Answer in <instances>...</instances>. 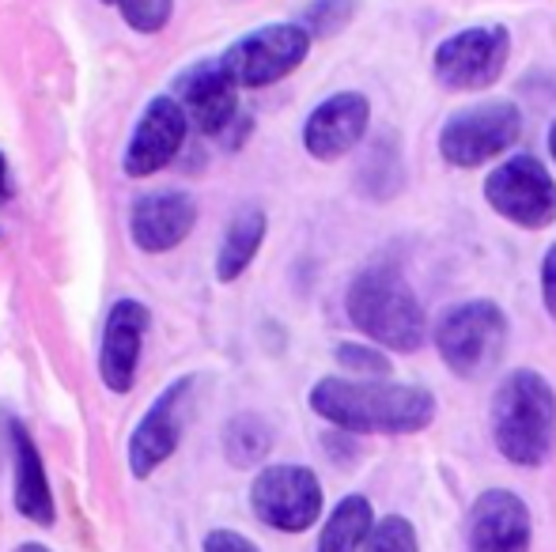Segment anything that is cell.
Masks as SVG:
<instances>
[{"label":"cell","instance_id":"obj_1","mask_svg":"<svg viewBox=\"0 0 556 552\" xmlns=\"http://www.w3.org/2000/svg\"><path fill=\"white\" fill-rule=\"evenodd\" d=\"M311 409L352 435H417L435 420V398L425 386L371 378H318Z\"/></svg>","mask_w":556,"mask_h":552},{"label":"cell","instance_id":"obj_2","mask_svg":"<svg viewBox=\"0 0 556 552\" xmlns=\"http://www.w3.org/2000/svg\"><path fill=\"white\" fill-rule=\"evenodd\" d=\"M492 439L511 465H542L556 447V390L549 378L519 368L496 386Z\"/></svg>","mask_w":556,"mask_h":552},{"label":"cell","instance_id":"obj_3","mask_svg":"<svg viewBox=\"0 0 556 552\" xmlns=\"http://www.w3.org/2000/svg\"><path fill=\"white\" fill-rule=\"evenodd\" d=\"M352 325L394 352H417L428 341V314L409 280L387 266L364 269L344 299Z\"/></svg>","mask_w":556,"mask_h":552},{"label":"cell","instance_id":"obj_4","mask_svg":"<svg viewBox=\"0 0 556 552\" xmlns=\"http://www.w3.org/2000/svg\"><path fill=\"white\" fill-rule=\"evenodd\" d=\"M435 348L458 378H484L507 348V314L489 299L454 303L435 322Z\"/></svg>","mask_w":556,"mask_h":552},{"label":"cell","instance_id":"obj_5","mask_svg":"<svg viewBox=\"0 0 556 552\" xmlns=\"http://www.w3.org/2000/svg\"><path fill=\"white\" fill-rule=\"evenodd\" d=\"M311 42L315 38L300 23H269V27L250 30L235 46H227L220 65L239 88H265V84H277L288 73H295L311 53Z\"/></svg>","mask_w":556,"mask_h":552},{"label":"cell","instance_id":"obj_6","mask_svg":"<svg viewBox=\"0 0 556 552\" xmlns=\"http://www.w3.org/2000/svg\"><path fill=\"white\" fill-rule=\"evenodd\" d=\"M522 133V114L507 99L477 103L446 118L440 133V152L451 167H481V163L504 155Z\"/></svg>","mask_w":556,"mask_h":552},{"label":"cell","instance_id":"obj_7","mask_svg":"<svg viewBox=\"0 0 556 552\" xmlns=\"http://www.w3.org/2000/svg\"><path fill=\"white\" fill-rule=\"evenodd\" d=\"M250 508L280 534H303L323 515V485L307 465H269L250 485Z\"/></svg>","mask_w":556,"mask_h":552},{"label":"cell","instance_id":"obj_8","mask_svg":"<svg viewBox=\"0 0 556 552\" xmlns=\"http://www.w3.org/2000/svg\"><path fill=\"white\" fill-rule=\"evenodd\" d=\"M484 201L492 213L504 220L519 223V228H549L556 216V182L545 170L542 159L534 155H515V159L500 163L484 182Z\"/></svg>","mask_w":556,"mask_h":552},{"label":"cell","instance_id":"obj_9","mask_svg":"<svg viewBox=\"0 0 556 552\" xmlns=\"http://www.w3.org/2000/svg\"><path fill=\"white\" fill-rule=\"evenodd\" d=\"M511 57V35L500 23L492 27H469L451 35L435 50V80L451 91H484L504 76Z\"/></svg>","mask_w":556,"mask_h":552},{"label":"cell","instance_id":"obj_10","mask_svg":"<svg viewBox=\"0 0 556 552\" xmlns=\"http://www.w3.org/2000/svg\"><path fill=\"white\" fill-rule=\"evenodd\" d=\"M193 378H178L155 398V406L140 416V424L129 435V470L132 477H152L163 462L178 450L186 432V416H190L193 398Z\"/></svg>","mask_w":556,"mask_h":552},{"label":"cell","instance_id":"obj_11","mask_svg":"<svg viewBox=\"0 0 556 552\" xmlns=\"http://www.w3.org/2000/svg\"><path fill=\"white\" fill-rule=\"evenodd\" d=\"M186 129H190V118L178 106L175 95H160L144 106L137 129L129 137V147H125V175L129 178H148L155 170H163L186 144Z\"/></svg>","mask_w":556,"mask_h":552},{"label":"cell","instance_id":"obj_12","mask_svg":"<svg viewBox=\"0 0 556 552\" xmlns=\"http://www.w3.org/2000/svg\"><path fill=\"white\" fill-rule=\"evenodd\" d=\"M175 99L190 118V126H198L205 137L227 133V126L239 114V84L220 65V57L186 68L175 80Z\"/></svg>","mask_w":556,"mask_h":552},{"label":"cell","instance_id":"obj_13","mask_svg":"<svg viewBox=\"0 0 556 552\" xmlns=\"http://www.w3.org/2000/svg\"><path fill=\"white\" fill-rule=\"evenodd\" d=\"M469 552H530V508L507 488H489L469 508Z\"/></svg>","mask_w":556,"mask_h":552},{"label":"cell","instance_id":"obj_14","mask_svg":"<svg viewBox=\"0 0 556 552\" xmlns=\"http://www.w3.org/2000/svg\"><path fill=\"white\" fill-rule=\"evenodd\" d=\"M367 121H371V103L359 91H341L330 95L326 103H318L311 111L307 126H303V147L315 159L333 163L341 155H349L352 147L364 140Z\"/></svg>","mask_w":556,"mask_h":552},{"label":"cell","instance_id":"obj_15","mask_svg":"<svg viewBox=\"0 0 556 552\" xmlns=\"http://www.w3.org/2000/svg\"><path fill=\"white\" fill-rule=\"evenodd\" d=\"M198 223V205L186 190H155L132 201L129 235L144 254L175 251Z\"/></svg>","mask_w":556,"mask_h":552},{"label":"cell","instance_id":"obj_16","mask_svg":"<svg viewBox=\"0 0 556 552\" xmlns=\"http://www.w3.org/2000/svg\"><path fill=\"white\" fill-rule=\"evenodd\" d=\"M144 333H148V307L144 303L117 299L111 307V314H106L103 345H99V375H103L106 390H114V394L132 390Z\"/></svg>","mask_w":556,"mask_h":552},{"label":"cell","instance_id":"obj_17","mask_svg":"<svg viewBox=\"0 0 556 552\" xmlns=\"http://www.w3.org/2000/svg\"><path fill=\"white\" fill-rule=\"evenodd\" d=\"M12 454H15V511L23 518H30L35 526H53L58 508H53L46 465L23 424H12Z\"/></svg>","mask_w":556,"mask_h":552},{"label":"cell","instance_id":"obj_18","mask_svg":"<svg viewBox=\"0 0 556 552\" xmlns=\"http://www.w3.org/2000/svg\"><path fill=\"white\" fill-rule=\"evenodd\" d=\"M265 228H269V220H265V213L254 205L239 208V213L231 216V223H227V231H224L220 254H216V277H220L224 284L239 280L250 269V261L257 258V251H262V243H265Z\"/></svg>","mask_w":556,"mask_h":552},{"label":"cell","instance_id":"obj_19","mask_svg":"<svg viewBox=\"0 0 556 552\" xmlns=\"http://www.w3.org/2000/svg\"><path fill=\"white\" fill-rule=\"evenodd\" d=\"M375 534V511L364 496H344L318 534V552H359Z\"/></svg>","mask_w":556,"mask_h":552},{"label":"cell","instance_id":"obj_20","mask_svg":"<svg viewBox=\"0 0 556 552\" xmlns=\"http://www.w3.org/2000/svg\"><path fill=\"white\" fill-rule=\"evenodd\" d=\"M273 450V427L265 424L257 413H239L227 420L224 427V454L231 465L247 470V465L265 462V454Z\"/></svg>","mask_w":556,"mask_h":552},{"label":"cell","instance_id":"obj_21","mask_svg":"<svg viewBox=\"0 0 556 552\" xmlns=\"http://www.w3.org/2000/svg\"><path fill=\"white\" fill-rule=\"evenodd\" d=\"M103 4H111L137 35H155V30H163L170 12H175V0H103Z\"/></svg>","mask_w":556,"mask_h":552},{"label":"cell","instance_id":"obj_22","mask_svg":"<svg viewBox=\"0 0 556 552\" xmlns=\"http://www.w3.org/2000/svg\"><path fill=\"white\" fill-rule=\"evenodd\" d=\"M352 12H356V0H315L307 4V12L300 15V27L311 38H330L341 27H349Z\"/></svg>","mask_w":556,"mask_h":552},{"label":"cell","instance_id":"obj_23","mask_svg":"<svg viewBox=\"0 0 556 552\" xmlns=\"http://www.w3.org/2000/svg\"><path fill=\"white\" fill-rule=\"evenodd\" d=\"M364 549L367 552H420V541H417V530H413L409 518L390 515L375 526L371 541H367Z\"/></svg>","mask_w":556,"mask_h":552},{"label":"cell","instance_id":"obj_24","mask_svg":"<svg viewBox=\"0 0 556 552\" xmlns=\"http://www.w3.org/2000/svg\"><path fill=\"white\" fill-rule=\"evenodd\" d=\"M337 360L359 375H390V360L371 345H337Z\"/></svg>","mask_w":556,"mask_h":552},{"label":"cell","instance_id":"obj_25","mask_svg":"<svg viewBox=\"0 0 556 552\" xmlns=\"http://www.w3.org/2000/svg\"><path fill=\"white\" fill-rule=\"evenodd\" d=\"M205 552H257V549L235 530H213L205 538Z\"/></svg>","mask_w":556,"mask_h":552},{"label":"cell","instance_id":"obj_26","mask_svg":"<svg viewBox=\"0 0 556 552\" xmlns=\"http://www.w3.org/2000/svg\"><path fill=\"white\" fill-rule=\"evenodd\" d=\"M542 299H545V310L556 318V246L542 261Z\"/></svg>","mask_w":556,"mask_h":552},{"label":"cell","instance_id":"obj_27","mask_svg":"<svg viewBox=\"0 0 556 552\" xmlns=\"http://www.w3.org/2000/svg\"><path fill=\"white\" fill-rule=\"evenodd\" d=\"M8 193H12V175H8V159L0 152V197H8Z\"/></svg>","mask_w":556,"mask_h":552},{"label":"cell","instance_id":"obj_28","mask_svg":"<svg viewBox=\"0 0 556 552\" xmlns=\"http://www.w3.org/2000/svg\"><path fill=\"white\" fill-rule=\"evenodd\" d=\"M549 152H553V159H556V121H553V129H549Z\"/></svg>","mask_w":556,"mask_h":552},{"label":"cell","instance_id":"obj_29","mask_svg":"<svg viewBox=\"0 0 556 552\" xmlns=\"http://www.w3.org/2000/svg\"><path fill=\"white\" fill-rule=\"evenodd\" d=\"M20 552H46V549H42V545H23Z\"/></svg>","mask_w":556,"mask_h":552}]
</instances>
